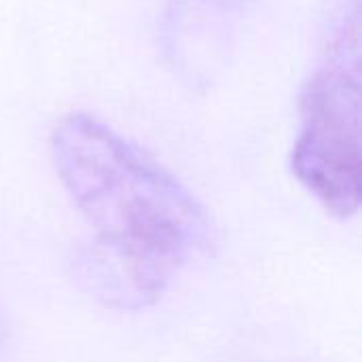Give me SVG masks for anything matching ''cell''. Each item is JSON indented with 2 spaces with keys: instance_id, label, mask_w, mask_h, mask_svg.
<instances>
[{
  "instance_id": "1",
  "label": "cell",
  "mask_w": 362,
  "mask_h": 362,
  "mask_svg": "<svg viewBox=\"0 0 362 362\" xmlns=\"http://www.w3.org/2000/svg\"><path fill=\"white\" fill-rule=\"evenodd\" d=\"M49 151L91 235L74 269L106 308H153L187 269L214 255L218 229L204 202L95 115L59 119Z\"/></svg>"
},
{
  "instance_id": "4",
  "label": "cell",
  "mask_w": 362,
  "mask_h": 362,
  "mask_svg": "<svg viewBox=\"0 0 362 362\" xmlns=\"http://www.w3.org/2000/svg\"><path fill=\"white\" fill-rule=\"evenodd\" d=\"M4 348V320H2V310H0V354Z\"/></svg>"
},
{
  "instance_id": "3",
  "label": "cell",
  "mask_w": 362,
  "mask_h": 362,
  "mask_svg": "<svg viewBox=\"0 0 362 362\" xmlns=\"http://www.w3.org/2000/svg\"><path fill=\"white\" fill-rule=\"evenodd\" d=\"M259 0H165L159 47L191 91L210 89L229 68Z\"/></svg>"
},
{
  "instance_id": "2",
  "label": "cell",
  "mask_w": 362,
  "mask_h": 362,
  "mask_svg": "<svg viewBox=\"0 0 362 362\" xmlns=\"http://www.w3.org/2000/svg\"><path fill=\"white\" fill-rule=\"evenodd\" d=\"M361 0H331L320 53L299 98L295 180L337 221L361 210Z\"/></svg>"
}]
</instances>
